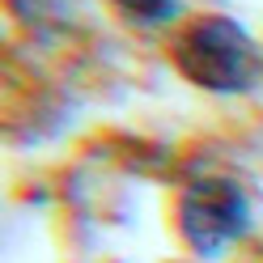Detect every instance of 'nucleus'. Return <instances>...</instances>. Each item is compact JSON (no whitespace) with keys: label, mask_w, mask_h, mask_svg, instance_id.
<instances>
[{"label":"nucleus","mask_w":263,"mask_h":263,"mask_svg":"<svg viewBox=\"0 0 263 263\" xmlns=\"http://www.w3.org/2000/svg\"><path fill=\"white\" fill-rule=\"evenodd\" d=\"M174 221L178 234L191 246L195 255H221L234 238L246 234V221H251V208H246V195L238 183L229 178H200V183L183 187L174 204Z\"/></svg>","instance_id":"nucleus-2"},{"label":"nucleus","mask_w":263,"mask_h":263,"mask_svg":"<svg viewBox=\"0 0 263 263\" xmlns=\"http://www.w3.org/2000/svg\"><path fill=\"white\" fill-rule=\"evenodd\" d=\"M127 26H166L178 17V0H110Z\"/></svg>","instance_id":"nucleus-3"},{"label":"nucleus","mask_w":263,"mask_h":263,"mask_svg":"<svg viewBox=\"0 0 263 263\" xmlns=\"http://www.w3.org/2000/svg\"><path fill=\"white\" fill-rule=\"evenodd\" d=\"M170 60L208 93H246L263 77V51L246 26L225 13H195L170 34Z\"/></svg>","instance_id":"nucleus-1"}]
</instances>
